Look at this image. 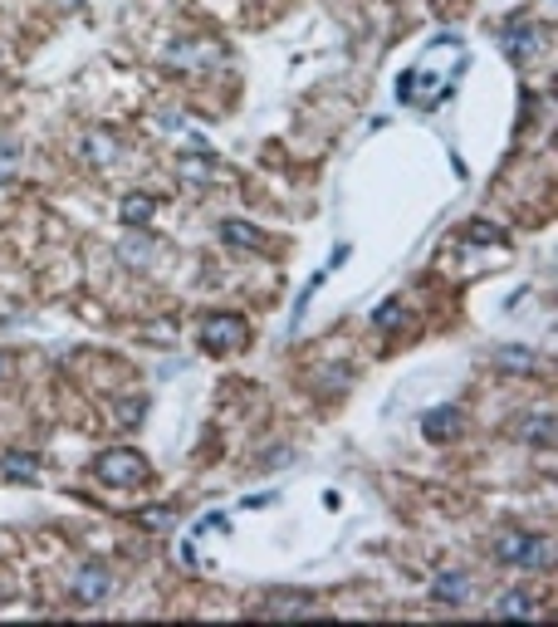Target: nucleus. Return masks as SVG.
I'll return each mask as SVG.
<instances>
[{
  "instance_id": "1a4fd4ad",
  "label": "nucleus",
  "mask_w": 558,
  "mask_h": 627,
  "mask_svg": "<svg viewBox=\"0 0 558 627\" xmlns=\"http://www.w3.org/2000/svg\"><path fill=\"white\" fill-rule=\"evenodd\" d=\"M0 470H5V480H15V486H34L40 461H34L30 451H5V456H0Z\"/></svg>"
},
{
  "instance_id": "0eeeda50",
  "label": "nucleus",
  "mask_w": 558,
  "mask_h": 627,
  "mask_svg": "<svg viewBox=\"0 0 558 627\" xmlns=\"http://www.w3.org/2000/svg\"><path fill=\"white\" fill-rule=\"evenodd\" d=\"M431 598L446 603V608H456V603L470 598V578L466 574H436L431 578Z\"/></svg>"
},
{
  "instance_id": "6e6552de",
  "label": "nucleus",
  "mask_w": 558,
  "mask_h": 627,
  "mask_svg": "<svg viewBox=\"0 0 558 627\" xmlns=\"http://www.w3.org/2000/svg\"><path fill=\"white\" fill-rule=\"evenodd\" d=\"M221 240L226 246H240V250H265L270 240H265L260 226H250V221H221Z\"/></svg>"
},
{
  "instance_id": "f8f14e48",
  "label": "nucleus",
  "mask_w": 558,
  "mask_h": 627,
  "mask_svg": "<svg viewBox=\"0 0 558 627\" xmlns=\"http://www.w3.org/2000/svg\"><path fill=\"white\" fill-rule=\"evenodd\" d=\"M495 363L509 368V372H534V368H539V358H534L524 343H509V348H500V353H495Z\"/></svg>"
},
{
  "instance_id": "2eb2a0df",
  "label": "nucleus",
  "mask_w": 558,
  "mask_h": 627,
  "mask_svg": "<svg viewBox=\"0 0 558 627\" xmlns=\"http://www.w3.org/2000/svg\"><path fill=\"white\" fill-rule=\"evenodd\" d=\"M466 236L476 240V246H495V240H505V231H500L495 221H470V226H466Z\"/></svg>"
},
{
  "instance_id": "f03ea898",
  "label": "nucleus",
  "mask_w": 558,
  "mask_h": 627,
  "mask_svg": "<svg viewBox=\"0 0 558 627\" xmlns=\"http://www.w3.org/2000/svg\"><path fill=\"white\" fill-rule=\"evenodd\" d=\"M197 339H201L206 353H236V348L250 343V323L240 319V314H211Z\"/></svg>"
},
{
  "instance_id": "ddd939ff",
  "label": "nucleus",
  "mask_w": 558,
  "mask_h": 627,
  "mask_svg": "<svg viewBox=\"0 0 558 627\" xmlns=\"http://www.w3.org/2000/svg\"><path fill=\"white\" fill-rule=\"evenodd\" d=\"M505 50L515 54V59H529L534 50H539V34H534L529 25H509L505 30Z\"/></svg>"
},
{
  "instance_id": "20e7f679",
  "label": "nucleus",
  "mask_w": 558,
  "mask_h": 627,
  "mask_svg": "<svg viewBox=\"0 0 558 627\" xmlns=\"http://www.w3.org/2000/svg\"><path fill=\"white\" fill-rule=\"evenodd\" d=\"M108 593H113V574H108V564H79L74 569V598L79 603H103Z\"/></svg>"
},
{
  "instance_id": "9d476101",
  "label": "nucleus",
  "mask_w": 558,
  "mask_h": 627,
  "mask_svg": "<svg viewBox=\"0 0 558 627\" xmlns=\"http://www.w3.org/2000/svg\"><path fill=\"white\" fill-rule=\"evenodd\" d=\"M519 437L534 441V446H549L553 441V412L544 407V412H529L524 421H519Z\"/></svg>"
},
{
  "instance_id": "4468645a",
  "label": "nucleus",
  "mask_w": 558,
  "mask_h": 627,
  "mask_svg": "<svg viewBox=\"0 0 558 627\" xmlns=\"http://www.w3.org/2000/svg\"><path fill=\"white\" fill-rule=\"evenodd\" d=\"M495 618H539V608H534L529 598H519V593H505L500 603H495Z\"/></svg>"
},
{
  "instance_id": "423d86ee",
  "label": "nucleus",
  "mask_w": 558,
  "mask_h": 627,
  "mask_svg": "<svg viewBox=\"0 0 558 627\" xmlns=\"http://www.w3.org/2000/svg\"><path fill=\"white\" fill-rule=\"evenodd\" d=\"M157 216V201L148 197V191H128L123 201H118V221L123 226H148Z\"/></svg>"
},
{
  "instance_id": "f3484780",
  "label": "nucleus",
  "mask_w": 558,
  "mask_h": 627,
  "mask_svg": "<svg viewBox=\"0 0 558 627\" xmlns=\"http://www.w3.org/2000/svg\"><path fill=\"white\" fill-rule=\"evenodd\" d=\"M372 319H378V329H397V323H402V304H397V299H387V304H378Z\"/></svg>"
},
{
  "instance_id": "9b49d317",
  "label": "nucleus",
  "mask_w": 558,
  "mask_h": 627,
  "mask_svg": "<svg viewBox=\"0 0 558 627\" xmlns=\"http://www.w3.org/2000/svg\"><path fill=\"white\" fill-rule=\"evenodd\" d=\"M83 157H89L93 167L118 162V138H108V132H89V138H83Z\"/></svg>"
},
{
  "instance_id": "dca6fc26",
  "label": "nucleus",
  "mask_w": 558,
  "mask_h": 627,
  "mask_svg": "<svg viewBox=\"0 0 558 627\" xmlns=\"http://www.w3.org/2000/svg\"><path fill=\"white\" fill-rule=\"evenodd\" d=\"M142 525H148V529H157V535H167V529L177 525V510H167V505H157V510H148V515H142Z\"/></svg>"
},
{
  "instance_id": "f257e3e1",
  "label": "nucleus",
  "mask_w": 558,
  "mask_h": 627,
  "mask_svg": "<svg viewBox=\"0 0 558 627\" xmlns=\"http://www.w3.org/2000/svg\"><path fill=\"white\" fill-rule=\"evenodd\" d=\"M495 554H500L505 564H515V569H529V574H539V569H549L553 564V545L544 535H524V529H505L500 535V545H495Z\"/></svg>"
},
{
  "instance_id": "7ed1b4c3",
  "label": "nucleus",
  "mask_w": 558,
  "mask_h": 627,
  "mask_svg": "<svg viewBox=\"0 0 558 627\" xmlns=\"http://www.w3.org/2000/svg\"><path fill=\"white\" fill-rule=\"evenodd\" d=\"M99 476L108 486H142L148 480V456L132 451V446H118V451L99 456Z\"/></svg>"
},
{
  "instance_id": "a211bd4d",
  "label": "nucleus",
  "mask_w": 558,
  "mask_h": 627,
  "mask_svg": "<svg viewBox=\"0 0 558 627\" xmlns=\"http://www.w3.org/2000/svg\"><path fill=\"white\" fill-rule=\"evenodd\" d=\"M142 407H148V397H128V402L118 407V417H123V421H138V417H142Z\"/></svg>"
},
{
  "instance_id": "39448f33",
  "label": "nucleus",
  "mask_w": 558,
  "mask_h": 627,
  "mask_svg": "<svg viewBox=\"0 0 558 627\" xmlns=\"http://www.w3.org/2000/svg\"><path fill=\"white\" fill-rule=\"evenodd\" d=\"M456 431H460V407H431L421 417V437L427 441H451Z\"/></svg>"
},
{
  "instance_id": "6ab92c4d",
  "label": "nucleus",
  "mask_w": 558,
  "mask_h": 627,
  "mask_svg": "<svg viewBox=\"0 0 558 627\" xmlns=\"http://www.w3.org/2000/svg\"><path fill=\"white\" fill-rule=\"evenodd\" d=\"M197 529H230V520H226V515H206ZM197 529H191V535H197Z\"/></svg>"
}]
</instances>
